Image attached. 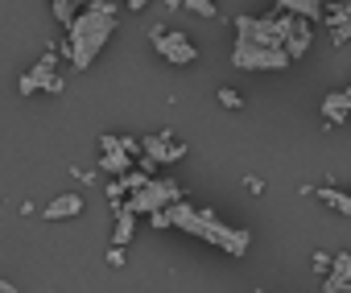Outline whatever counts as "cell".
<instances>
[{
	"instance_id": "6da1fadb",
	"label": "cell",
	"mask_w": 351,
	"mask_h": 293,
	"mask_svg": "<svg viewBox=\"0 0 351 293\" xmlns=\"http://www.w3.org/2000/svg\"><path fill=\"white\" fill-rule=\"evenodd\" d=\"M236 46L244 50H285L293 62L306 58L310 50V21L306 17H281V13H269V17H236Z\"/></svg>"
},
{
	"instance_id": "7a4b0ae2",
	"label": "cell",
	"mask_w": 351,
	"mask_h": 293,
	"mask_svg": "<svg viewBox=\"0 0 351 293\" xmlns=\"http://www.w3.org/2000/svg\"><path fill=\"white\" fill-rule=\"evenodd\" d=\"M116 21H120V13H116L112 0H91V5L66 25V58H71L75 71H87L104 54V46L116 34Z\"/></svg>"
},
{
	"instance_id": "3957f363",
	"label": "cell",
	"mask_w": 351,
	"mask_h": 293,
	"mask_svg": "<svg viewBox=\"0 0 351 293\" xmlns=\"http://www.w3.org/2000/svg\"><path fill=\"white\" fill-rule=\"evenodd\" d=\"M165 215H169V227H178V231H186V235H195V240H203V244H211V248H219L228 256H244L252 248V231L248 227H232L215 211H199L186 199L173 203Z\"/></svg>"
},
{
	"instance_id": "277c9868",
	"label": "cell",
	"mask_w": 351,
	"mask_h": 293,
	"mask_svg": "<svg viewBox=\"0 0 351 293\" xmlns=\"http://www.w3.org/2000/svg\"><path fill=\"white\" fill-rule=\"evenodd\" d=\"M173 203H182V186L178 178H149L141 190L128 194V211L132 215H157V211H169Z\"/></svg>"
},
{
	"instance_id": "5b68a950",
	"label": "cell",
	"mask_w": 351,
	"mask_h": 293,
	"mask_svg": "<svg viewBox=\"0 0 351 293\" xmlns=\"http://www.w3.org/2000/svg\"><path fill=\"white\" fill-rule=\"evenodd\" d=\"M54 62H58V50L50 46L25 75H21V83H17V91H21V99H29V95H38V91H50V95H58L62 91V79L54 75Z\"/></svg>"
},
{
	"instance_id": "8992f818",
	"label": "cell",
	"mask_w": 351,
	"mask_h": 293,
	"mask_svg": "<svg viewBox=\"0 0 351 293\" xmlns=\"http://www.w3.org/2000/svg\"><path fill=\"white\" fill-rule=\"evenodd\" d=\"M149 42H153V50H157L165 62H173V66H191V62L199 58L195 42H191L186 34H178V29H161V25H153V29H149Z\"/></svg>"
},
{
	"instance_id": "52a82bcc",
	"label": "cell",
	"mask_w": 351,
	"mask_h": 293,
	"mask_svg": "<svg viewBox=\"0 0 351 293\" xmlns=\"http://www.w3.org/2000/svg\"><path fill=\"white\" fill-rule=\"evenodd\" d=\"M289 62L293 58L285 50H244V46L232 50V66L236 71H285Z\"/></svg>"
},
{
	"instance_id": "ba28073f",
	"label": "cell",
	"mask_w": 351,
	"mask_h": 293,
	"mask_svg": "<svg viewBox=\"0 0 351 293\" xmlns=\"http://www.w3.org/2000/svg\"><path fill=\"white\" fill-rule=\"evenodd\" d=\"M104 144V157H99V174H112V178H128L132 174V153L120 144V136H99Z\"/></svg>"
},
{
	"instance_id": "9c48e42d",
	"label": "cell",
	"mask_w": 351,
	"mask_h": 293,
	"mask_svg": "<svg viewBox=\"0 0 351 293\" xmlns=\"http://www.w3.org/2000/svg\"><path fill=\"white\" fill-rule=\"evenodd\" d=\"M141 149H145V157H153L157 166H173V162H182V157H186V144H178L169 132L141 136Z\"/></svg>"
},
{
	"instance_id": "30bf717a",
	"label": "cell",
	"mask_w": 351,
	"mask_h": 293,
	"mask_svg": "<svg viewBox=\"0 0 351 293\" xmlns=\"http://www.w3.org/2000/svg\"><path fill=\"white\" fill-rule=\"evenodd\" d=\"M322 293H351V252L335 256V268L322 277Z\"/></svg>"
},
{
	"instance_id": "8fae6325",
	"label": "cell",
	"mask_w": 351,
	"mask_h": 293,
	"mask_svg": "<svg viewBox=\"0 0 351 293\" xmlns=\"http://www.w3.org/2000/svg\"><path fill=\"white\" fill-rule=\"evenodd\" d=\"M318 116H326V124H343L351 116V87L347 91H330L318 107Z\"/></svg>"
},
{
	"instance_id": "7c38bea8",
	"label": "cell",
	"mask_w": 351,
	"mask_h": 293,
	"mask_svg": "<svg viewBox=\"0 0 351 293\" xmlns=\"http://www.w3.org/2000/svg\"><path fill=\"white\" fill-rule=\"evenodd\" d=\"M75 215H83V194H58V199L46 207V219H54V223L75 219Z\"/></svg>"
},
{
	"instance_id": "4fadbf2b",
	"label": "cell",
	"mask_w": 351,
	"mask_h": 293,
	"mask_svg": "<svg viewBox=\"0 0 351 293\" xmlns=\"http://www.w3.org/2000/svg\"><path fill=\"white\" fill-rule=\"evenodd\" d=\"M277 9L289 13V17H306V21H318L322 9H326V0H277Z\"/></svg>"
},
{
	"instance_id": "5bb4252c",
	"label": "cell",
	"mask_w": 351,
	"mask_h": 293,
	"mask_svg": "<svg viewBox=\"0 0 351 293\" xmlns=\"http://www.w3.org/2000/svg\"><path fill=\"white\" fill-rule=\"evenodd\" d=\"M116 215V227H112V244L116 248H128L132 244V227H136V215L128 211V207H120V211H112Z\"/></svg>"
},
{
	"instance_id": "9a60e30c",
	"label": "cell",
	"mask_w": 351,
	"mask_h": 293,
	"mask_svg": "<svg viewBox=\"0 0 351 293\" xmlns=\"http://www.w3.org/2000/svg\"><path fill=\"white\" fill-rule=\"evenodd\" d=\"M318 203H326V207H330V211H339V215H351V194H347V190L318 186Z\"/></svg>"
},
{
	"instance_id": "2e32d148",
	"label": "cell",
	"mask_w": 351,
	"mask_h": 293,
	"mask_svg": "<svg viewBox=\"0 0 351 293\" xmlns=\"http://www.w3.org/2000/svg\"><path fill=\"white\" fill-rule=\"evenodd\" d=\"M50 9H54V21H62V25H71L83 9H87V0H50Z\"/></svg>"
},
{
	"instance_id": "e0dca14e",
	"label": "cell",
	"mask_w": 351,
	"mask_h": 293,
	"mask_svg": "<svg viewBox=\"0 0 351 293\" xmlns=\"http://www.w3.org/2000/svg\"><path fill=\"white\" fill-rule=\"evenodd\" d=\"M186 13H195V17H219V5L215 0H186Z\"/></svg>"
},
{
	"instance_id": "ac0fdd59",
	"label": "cell",
	"mask_w": 351,
	"mask_h": 293,
	"mask_svg": "<svg viewBox=\"0 0 351 293\" xmlns=\"http://www.w3.org/2000/svg\"><path fill=\"white\" fill-rule=\"evenodd\" d=\"M124 194H128V186H124V178H116V182H108V203H112V211H120V207H124Z\"/></svg>"
},
{
	"instance_id": "d6986e66",
	"label": "cell",
	"mask_w": 351,
	"mask_h": 293,
	"mask_svg": "<svg viewBox=\"0 0 351 293\" xmlns=\"http://www.w3.org/2000/svg\"><path fill=\"white\" fill-rule=\"evenodd\" d=\"M219 103H223L228 112H240V107H244V99H240L232 87H219Z\"/></svg>"
},
{
	"instance_id": "ffe728a7",
	"label": "cell",
	"mask_w": 351,
	"mask_h": 293,
	"mask_svg": "<svg viewBox=\"0 0 351 293\" xmlns=\"http://www.w3.org/2000/svg\"><path fill=\"white\" fill-rule=\"evenodd\" d=\"M310 264H314V272H318V277H326V272L335 268V256H326V252H314V260H310Z\"/></svg>"
},
{
	"instance_id": "44dd1931",
	"label": "cell",
	"mask_w": 351,
	"mask_h": 293,
	"mask_svg": "<svg viewBox=\"0 0 351 293\" xmlns=\"http://www.w3.org/2000/svg\"><path fill=\"white\" fill-rule=\"evenodd\" d=\"M124 260H128V252L112 244V248H108V264H112V268H124Z\"/></svg>"
},
{
	"instance_id": "7402d4cb",
	"label": "cell",
	"mask_w": 351,
	"mask_h": 293,
	"mask_svg": "<svg viewBox=\"0 0 351 293\" xmlns=\"http://www.w3.org/2000/svg\"><path fill=\"white\" fill-rule=\"evenodd\" d=\"M347 38H351V25H339L335 29V46H347Z\"/></svg>"
},
{
	"instance_id": "603a6c76",
	"label": "cell",
	"mask_w": 351,
	"mask_h": 293,
	"mask_svg": "<svg viewBox=\"0 0 351 293\" xmlns=\"http://www.w3.org/2000/svg\"><path fill=\"white\" fill-rule=\"evenodd\" d=\"M244 186H248L252 194H261V190H265V182H261V178H244Z\"/></svg>"
},
{
	"instance_id": "cb8c5ba5",
	"label": "cell",
	"mask_w": 351,
	"mask_h": 293,
	"mask_svg": "<svg viewBox=\"0 0 351 293\" xmlns=\"http://www.w3.org/2000/svg\"><path fill=\"white\" fill-rule=\"evenodd\" d=\"M149 5H153V0H128V9H132V13H141V9H149Z\"/></svg>"
},
{
	"instance_id": "d4e9b609",
	"label": "cell",
	"mask_w": 351,
	"mask_h": 293,
	"mask_svg": "<svg viewBox=\"0 0 351 293\" xmlns=\"http://www.w3.org/2000/svg\"><path fill=\"white\" fill-rule=\"evenodd\" d=\"M161 5H165V9H182V5H186V0H161Z\"/></svg>"
},
{
	"instance_id": "484cf974",
	"label": "cell",
	"mask_w": 351,
	"mask_h": 293,
	"mask_svg": "<svg viewBox=\"0 0 351 293\" xmlns=\"http://www.w3.org/2000/svg\"><path fill=\"white\" fill-rule=\"evenodd\" d=\"M252 293H265V289H252Z\"/></svg>"
}]
</instances>
